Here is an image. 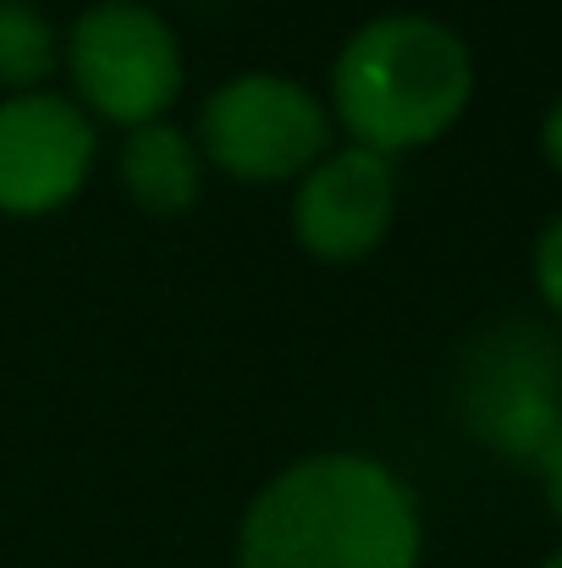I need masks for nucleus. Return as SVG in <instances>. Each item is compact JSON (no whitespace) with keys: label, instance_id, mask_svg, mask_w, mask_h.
<instances>
[{"label":"nucleus","instance_id":"obj_1","mask_svg":"<svg viewBox=\"0 0 562 568\" xmlns=\"http://www.w3.org/2000/svg\"><path fill=\"white\" fill-rule=\"evenodd\" d=\"M419 503L397 469L365 453H315L248 503L237 568H419Z\"/></svg>","mask_w":562,"mask_h":568},{"label":"nucleus","instance_id":"obj_2","mask_svg":"<svg viewBox=\"0 0 562 568\" xmlns=\"http://www.w3.org/2000/svg\"><path fill=\"white\" fill-rule=\"evenodd\" d=\"M474 94L469 44L419 11L365 22L331 67V122L380 161L436 144L458 128Z\"/></svg>","mask_w":562,"mask_h":568},{"label":"nucleus","instance_id":"obj_3","mask_svg":"<svg viewBox=\"0 0 562 568\" xmlns=\"http://www.w3.org/2000/svg\"><path fill=\"white\" fill-rule=\"evenodd\" d=\"M204 166L232 183H298L315 161L337 150V122L326 100L276 72H243L221 83L193 122Z\"/></svg>","mask_w":562,"mask_h":568},{"label":"nucleus","instance_id":"obj_4","mask_svg":"<svg viewBox=\"0 0 562 568\" xmlns=\"http://www.w3.org/2000/svg\"><path fill=\"white\" fill-rule=\"evenodd\" d=\"M61 67L83 111L127 133L166 122V111L183 94V44L172 22L150 11L144 0L89 6L61 39Z\"/></svg>","mask_w":562,"mask_h":568},{"label":"nucleus","instance_id":"obj_5","mask_svg":"<svg viewBox=\"0 0 562 568\" xmlns=\"http://www.w3.org/2000/svg\"><path fill=\"white\" fill-rule=\"evenodd\" d=\"M458 414L497 458L535 469L562 436V343L519 321L480 337L458 381Z\"/></svg>","mask_w":562,"mask_h":568},{"label":"nucleus","instance_id":"obj_6","mask_svg":"<svg viewBox=\"0 0 562 568\" xmlns=\"http://www.w3.org/2000/svg\"><path fill=\"white\" fill-rule=\"evenodd\" d=\"M100 155L89 111L33 89L0 100V215H50L72 204Z\"/></svg>","mask_w":562,"mask_h":568},{"label":"nucleus","instance_id":"obj_7","mask_svg":"<svg viewBox=\"0 0 562 568\" xmlns=\"http://www.w3.org/2000/svg\"><path fill=\"white\" fill-rule=\"evenodd\" d=\"M391 210H397L391 161L359 144H337L293 189V237L304 254L326 265H354L386 243Z\"/></svg>","mask_w":562,"mask_h":568},{"label":"nucleus","instance_id":"obj_8","mask_svg":"<svg viewBox=\"0 0 562 568\" xmlns=\"http://www.w3.org/2000/svg\"><path fill=\"white\" fill-rule=\"evenodd\" d=\"M116 178L139 210L183 215L204 193V155H198L193 133L172 128V122H150V128L127 133V144L116 155Z\"/></svg>","mask_w":562,"mask_h":568},{"label":"nucleus","instance_id":"obj_9","mask_svg":"<svg viewBox=\"0 0 562 568\" xmlns=\"http://www.w3.org/2000/svg\"><path fill=\"white\" fill-rule=\"evenodd\" d=\"M61 67V39L50 17L28 0H0V89L33 94Z\"/></svg>","mask_w":562,"mask_h":568},{"label":"nucleus","instance_id":"obj_10","mask_svg":"<svg viewBox=\"0 0 562 568\" xmlns=\"http://www.w3.org/2000/svg\"><path fill=\"white\" fill-rule=\"evenodd\" d=\"M535 293L546 298L552 315H562V215H552L546 232L535 237Z\"/></svg>","mask_w":562,"mask_h":568},{"label":"nucleus","instance_id":"obj_11","mask_svg":"<svg viewBox=\"0 0 562 568\" xmlns=\"http://www.w3.org/2000/svg\"><path fill=\"white\" fill-rule=\"evenodd\" d=\"M535 469H541V480H546V508L558 514V525H562V436L546 447V458H541Z\"/></svg>","mask_w":562,"mask_h":568},{"label":"nucleus","instance_id":"obj_12","mask_svg":"<svg viewBox=\"0 0 562 568\" xmlns=\"http://www.w3.org/2000/svg\"><path fill=\"white\" fill-rule=\"evenodd\" d=\"M541 155L552 161V172L562 178V94H558V105L546 111V122H541Z\"/></svg>","mask_w":562,"mask_h":568},{"label":"nucleus","instance_id":"obj_13","mask_svg":"<svg viewBox=\"0 0 562 568\" xmlns=\"http://www.w3.org/2000/svg\"><path fill=\"white\" fill-rule=\"evenodd\" d=\"M541 568H562V552H552V558H546V564H541Z\"/></svg>","mask_w":562,"mask_h":568}]
</instances>
